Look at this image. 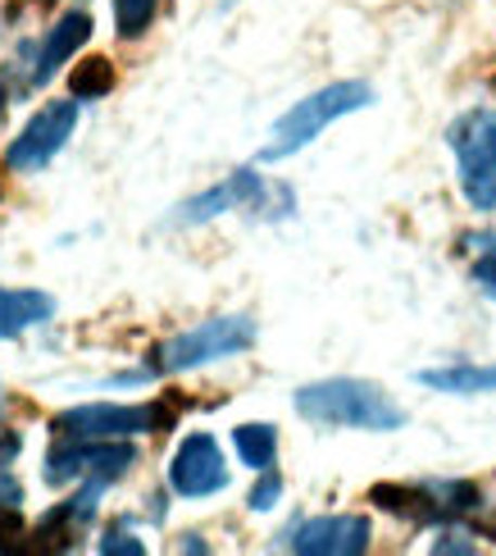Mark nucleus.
<instances>
[{
	"mask_svg": "<svg viewBox=\"0 0 496 556\" xmlns=\"http://www.w3.org/2000/svg\"><path fill=\"white\" fill-rule=\"evenodd\" d=\"M232 443H238V456L246 460L251 470L265 475L274 466V452H278V433L274 425H242L238 433H232Z\"/></svg>",
	"mask_w": 496,
	"mask_h": 556,
	"instance_id": "14",
	"label": "nucleus"
},
{
	"mask_svg": "<svg viewBox=\"0 0 496 556\" xmlns=\"http://www.w3.org/2000/svg\"><path fill=\"white\" fill-rule=\"evenodd\" d=\"M137 452L128 443H114V438H64V443H55V452L46 456V479L51 483H68V479H124L132 470Z\"/></svg>",
	"mask_w": 496,
	"mask_h": 556,
	"instance_id": "5",
	"label": "nucleus"
},
{
	"mask_svg": "<svg viewBox=\"0 0 496 556\" xmlns=\"http://www.w3.org/2000/svg\"><path fill=\"white\" fill-rule=\"evenodd\" d=\"M278 493H282V479L274 470H265V479H259L255 493H251V511H269V506L278 502Z\"/></svg>",
	"mask_w": 496,
	"mask_h": 556,
	"instance_id": "18",
	"label": "nucleus"
},
{
	"mask_svg": "<svg viewBox=\"0 0 496 556\" xmlns=\"http://www.w3.org/2000/svg\"><path fill=\"white\" fill-rule=\"evenodd\" d=\"M292 552L305 556H356L369 547V520L365 516H319L292 529L288 539Z\"/></svg>",
	"mask_w": 496,
	"mask_h": 556,
	"instance_id": "9",
	"label": "nucleus"
},
{
	"mask_svg": "<svg viewBox=\"0 0 496 556\" xmlns=\"http://www.w3.org/2000/svg\"><path fill=\"white\" fill-rule=\"evenodd\" d=\"M419 383H429L437 392H460V397H474V392H496V365H446V369H423Z\"/></svg>",
	"mask_w": 496,
	"mask_h": 556,
	"instance_id": "13",
	"label": "nucleus"
},
{
	"mask_svg": "<svg viewBox=\"0 0 496 556\" xmlns=\"http://www.w3.org/2000/svg\"><path fill=\"white\" fill-rule=\"evenodd\" d=\"M0 497H5V483H0Z\"/></svg>",
	"mask_w": 496,
	"mask_h": 556,
	"instance_id": "21",
	"label": "nucleus"
},
{
	"mask_svg": "<svg viewBox=\"0 0 496 556\" xmlns=\"http://www.w3.org/2000/svg\"><path fill=\"white\" fill-rule=\"evenodd\" d=\"M87 37H91V18H87V14H64L55 28H51V37H46V46H41L37 68H33V83H46L60 64L74 60V55H78V46H82Z\"/></svg>",
	"mask_w": 496,
	"mask_h": 556,
	"instance_id": "11",
	"label": "nucleus"
},
{
	"mask_svg": "<svg viewBox=\"0 0 496 556\" xmlns=\"http://www.w3.org/2000/svg\"><path fill=\"white\" fill-rule=\"evenodd\" d=\"M296 410L310 425H333V429H373L387 433L406 425V410H400L378 383L365 379H323L296 392Z\"/></svg>",
	"mask_w": 496,
	"mask_h": 556,
	"instance_id": "1",
	"label": "nucleus"
},
{
	"mask_svg": "<svg viewBox=\"0 0 496 556\" xmlns=\"http://www.w3.org/2000/svg\"><path fill=\"white\" fill-rule=\"evenodd\" d=\"M169 483L174 493L182 497H209L228 483V466H224V452L209 433H192L187 443L174 452V466H169Z\"/></svg>",
	"mask_w": 496,
	"mask_h": 556,
	"instance_id": "8",
	"label": "nucleus"
},
{
	"mask_svg": "<svg viewBox=\"0 0 496 556\" xmlns=\"http://www.w3.org/2000/svg\"><path fill=\"white\" fill-rule=\"evenodd\" d=\"M110 87H114V64L101 60V55L78 60V68L68 74V91H74L78 101H97V97H105Z\"/></svg>",
	"mask_w": 496,
	"mask_h": 556,
	"instance_id": "15",
	"label": "nucleus"
},
{
	"mask_svg": "<svg viewBox=\"0 0 496 556\" xmlns=\"http://www.w3.org/2000/svg\"><path fill=\"white\" fill-rule=\"evenodd\" d=\"M474 278H479V288H483L487 296H496V238H487L483 256H479V265H474Z\"/></svg>",
	"mask_w": 496,
	"mask_h": 556,
	"instance_id": "17",
	"label": "nucleus"
},
{
	"mask_svg": "<svg viewBox=\"0 0 496 556\" xmlns=\"http://www.w3.org/2000/svg\"><path fill=\"white\" fill-rule=\"evenodd\" d=\"M255 342V324L246 315H219V319H205L196 329H187L178 338H169L164 346H155L151 365L160 375H182V369H196L209 361H224V356H242L246 346Z\"/></svg>",
	"mask_w": 496,
	"mask_h": 556,
	"instance_id": "4",
	"label": "nucleus"
},
{
	"mask_svg": "<svg viewBox=\"0 0 496 556\" xmlns=\"http://www.w3.org/2000/svg\"><path fill=\"white\" fill-rule=\"evenodd\" d=\"M228 5H232V0H228Z\"/></svg>",
	"mask_w": 496,
	"mask_h": 556,
	"instance_id": "22",
	"label": "nucleus"
},
{
	"mask_svg": "<svg viewBox=\"0 0 496 556\" xmlns=\"http://www.w3.org/2000/svg\"><path fill=\"white\" fill-rule=\"evenodd\" d=\"M160 10V0H114V18H119L124 37H141L151 28V18Z\"/></svg>",
	"mask_w": 496,
	"mask_h": 556,
	"instance_id": "16",
	"label": "nucleus"
},
{
	"mask_svg": "<svg viewBox=\"0 0 496 556\" xmlns=\"http://www.w3.org/2000/svg\"><path fill=\"white\" fill-rule=\"evenodd\" d=\"M78 128V101H51V105H41V114H33V124L23 128L14 137V147H10V169L18 174H28V169H41V165H51L55 151L74 137Z\"/></svg>",
	"mask_w": 496,
	"mask_h": 556,
	"instance_id": "7",
	"label": "nucleus"
},
{
	"mask_svg": "<svg viewBox=\"0 0 496 556\" xmlns=\"http://www.w3.org/2000/svg\"><path fill=\"white\" fill-rule=\"evenodd\" d=\"M55 311V301L46 292H5L0 288V338H18L23 329H33V324H46Z\"/></svg>",
	"mask_w": 496,
	"mask_h": 556,
	"instance_id": "12",
	"label": "nucleus"
},
{
	"mask_svg": "<svg viewBox=\"0 0 496 556\" xmlns=\"http://www.w3.org/2000/svg\"><path fill=\"white\" fill-rule=\"evenodd\" d=\"M151 429H169V410L160 406H74L55 420L60 438H132V433H151Z\"/></svg>",
	"mask_w": 496,
	"mask_h": 556,
	"instance_id": "6",
	"label": "nucleus"
},
{
	"mask_svg": "<svg viewBox=\"0 0 496 556\" xmlns=\"http://www.w3.org/2000/svg\"><path fill=\"white\" fill-rule=\"evenodd\" d=\"M369 101H373L369 83H333V87L315 91V97L296 101V105L274 124V142L259 151V160H265V165H274V160H288L292 151L310 147L333 119H342V114H351V110H365Z\"/></svg>",
	"mask_w": 496,
	"mask_h": 556,
	"instance_id": "2",
	"label": "nucleus"
},
{
	"mask_svg": "<svg viewBox=\"0 0 496 556\" xmlns=\"http://www.w3.org/2000/svg\"><path fill=\"white\" fill-rule=\"evenodd\" d=\"M446 142L456 151L460 188L474 211H496V114L469 110L446 128Z\"/></svg>",
	"mask_w": 496,
	"mask_h": 556,
	"instance_id": "3",
	"label": "nucleus"
},
{
	"mask_svg": "<svg viewBox=\"0 0 496 556\" xmlns=\"http://www.w3.org/2000/svg\"><path fill=\"white\" fill-rule=\"evenodd\" d=\"M101 552H105V556H114V552H124V556H141V543H137V539H128V534H110V539H101Z\"/></svg>",
	"mask_w": 496,
	"mask_h": 556,
	"instance_id": "19",
	"label": "nucleus"
},
{
	"mask_svg": "<svg viewBox=\"0 0 496 556\" xmlns=\"http://www.w3.org/2000/svg\"><path fill=\"white\" fill-rule=\"evenodd\" d=\"M0 105H5V87H0Z\"/></svg>",
	"mask_w": 496,
	"mask_h": 556,
	"instance_id": "20",
	"label": "nucleus"
},
{
	"mask_svg": "<svg viewBox=\"0 0 496 556\" xmlns=\"http://www.w3.org/2000/svg\"><path fill=\"white\" fill-rule=\"evenodd\" d=\"M265 197H269V188L259 182V174L242 169V174H232L224 188L205 192V197H196V201H187L182 215H178V224H205V219H215V215H224V211H238V205H259Z\"/></svg>",
	"mask_w": 496,
	"mask_h": 556,
	"instance_id": "10",
	"label": "nucleus"
}]
</instances>
